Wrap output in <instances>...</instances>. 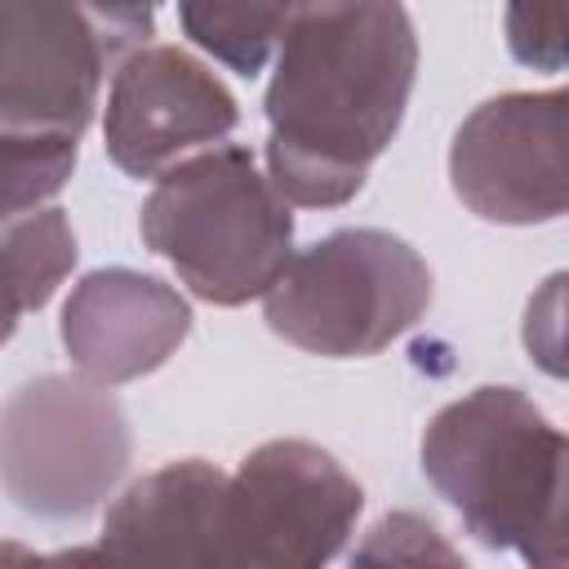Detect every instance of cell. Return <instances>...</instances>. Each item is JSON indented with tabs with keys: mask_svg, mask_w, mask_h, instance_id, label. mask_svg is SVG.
Segmentation results:
<instances>
[{
	"mask_svg": "<svg viewBox=\"0 0 569 569\" xmlns=\"http://www.w3.org/2000/svg\"><path fill=\"white\" fill-rule=\"evenodd\" d=\"M418 76L400 0H298L267 84V164L284 200L347 204L391 147Z\"/></svg>",
	"mask_w": 569,
	"mask_h": 569,
	"instance_id": "1",
	"label": "cell"
},
{
	"mask_svg": "<svg viewBox=\"0 0 569 569\" xmlns=\"http://www.w3.org/2000/svg\"><path fill=\"white\" fill-rule=\"evenodd\" d=\"M422 471L485 547L565 565V436L520 387H476L422 436Z\"/></svg>",
	"mask_w": 569,
	"mask_h": 569,
	"instance_id": "2",
	"label": "cell"
},
{
	"mask_svg": "<svg viewBox=\"0 0 569 569\" xmlns=\"http://www.w3.org/2000/svg\"><path fill=\"white\" fill-rule=\"evenodd\" d=\"M142 240L182 284L218 307L262 298L293 253V213L276 182L236 142L160 173L142 204Z\"/></svg>",
	"mask_w": 569,
	"mask_h": 569,
	"instance_id": "3",
	"label": "cell"
},
{
	"mask_svg": "<svg viewBox=\"0 0 569 569\" xmlns=\"http://www.w3.org/2000/svg\"><path fill=\"white\" fill-rule=\"evenodd\" d=\"M267 325L311 356H373L431 307V271L400 236L347 227L289 253L271 280Z\"/></svg>",
	"mask_w": 569,
	"mask_h": 569,
	"instance_id": "4",
	"label": "cell"
},
{
	"mask_svg": "<svg viewBox=\"0 0 569 569\" xmlns=\"http://www.w3.org/2000/svg\"><path fill=\"white\" fill-rule=\"evenodd\" d=\"M129 467V418L102 382L44 373L0 409V489L40 520L89 516Z\"/></svg>",
	"mask_w": 569,
	"mask_h": 569,
	"instance_id": "5",
	"label": "cell"
},
{
	"mask_svg": "<svg viewBox=\"0 0 569 569\" xmlns=\"http://www.w3.org/2000/svg\"><path fill=\"white\" fill-rule=\"evenodd\" d=\"M365 507L333 453L307 440H267L222 476L213 560L249 569H311L342 551Z\"/></svg>",
	"mask_w": 569,
	"mask_h": 569,
	"instance_id": "6",
	"label": "cell"
},
{
	"mask_svg": "<svg viewBox=\"0 0 569 569\" xmlns=\"http://www.w3.org/2000/svg\"><path fill=\"white\" fill-rule=\"evenodd\" d=\"M449 178L485 222H556L565 213V89L476 107L453 133Z\"/></svg>",
	"mask_w": 569,
	"mask_h": 569,
	"instance_id": "7",
	"label": "cell"
},
{
	"mask_svg": "<svg viewBox=\"0 0 569 569\" xmlns=\"http://www.w3.org/2000/svg\"><path fill=\"white\" fill-rule=\"evenodd\" d=\"M111 53L84 0H0V129L80 138Z\"/></svg>",
	"mask_w": 569,
	"mask_h": 569,
	"instance_id": "8",
	"label": "cell"
},
{
	"mask_svg": "<svg viewBox=\"0 0 569 569\" xmlns=\"http://www.w3.org/2000/svg\"><path fill=\"white\" fill-rule=\"evenodd\" d=\"M236 116L227 84L191 53L173 44H142L120 62L107 93V156L124 173L151 178L191 147L227 138Z\"/></svg>",
	"mask_w": 569,
	"mask_h": 569,
	"instance_id": "9",
	"label": "cell"
},
{
	"mask_svg": "<svg viewBox=\"0 0 569 569\" xmlns=\"http://www.w3.org/2000/svg\"><path fill=\"white\" fill-rule=\"evenodd\" d=\"M191 333L187 298L142 271H89L62 307V347L71 365L102 387L160 369Z\"/></svg>",
	"mask_w": 569,
	"mask_h": 569,
	"instance_id": "10",
	"label": "cell"
},
{
	"mask_svg": "<svg viewBox=\"0 0 569 569\" xmlns=\"http://www.w3.org/2000/svg\"><path fill=\"white\" fill-rule=\"evenodd\" d=\"M222 476L227 471L200 458H182L142 476L107 511L98 556L133 565H218L213 511Z\"/></svg>",
	"mask_w": 569,
	"mask_h": 569,
	"instance_id": "11",
	"label": "cell"
},
{
	"mask_svg": "<svg viewBox=\"0 0 569 569\" xmlns=\"http://www.w3.org/2000/svg\"><path fill=\"white\" fill-rule=\"evenodd\" d=\"M76 262V236L62 209H36L0 227V347L27 311H40Z\"/></svg>",
	"mask_w": 569,
	"mask_h": 569,
	"instance_id": "12",
	"label": "cell"
},
{
	"mask_svg": "<svg viewBox=\"0 0 569 569\" xmlns=\"http://www.w3.org/2000/svg\"><path fill=\"white\" fill-rule=\"evenodd\" d=\"M298 0H178L182 31L240 76H258Z\"/></svg>",
	"mask_w": 569,
	"mask_h": 569,
	"instance_id": "13",
	"label": "cell"
},
{
	"mask_svg": "<svg viewBox=\"0 0 569 569\" xmlns=\"http://www.w3.org/2000/svg\"><path fill=\"white\" fill-rule=\"evenodd\" d=\"M76 169V138L0 129V227L44 209Z\"/></svg>",
	"mask_w": 569,
	"mask_h": 569,
	"instance_id": "14",
	"label": "cell"
},
{
	"mask_svg": "<svg viewBox=\"0 0 569 569\" xmlns=\"http://www.w3.org/2000/svg\"><path fill=\"white\" fill-rule=\"evenodd\" d=\"M507 44L538 71L565 67V0H507Z\"/></svg>",
	"mask_w": 569,
	"mask_h": 569,
	"instance_id": "15",
	"label": "cell"
},
{
	"mask_svg": "<svg viewBox=\"0 0 569 569\" xmlns=\"http://www.w3.org/2000/svg\"><path fill=\"white\" fill-rule=\"evenodd\" d=\"M356 560H391V565H458V551L427 525L422 516L396 511L369 529V542L356 551Z\"/></svg>",
	"mask_w": 569,
	"mask_h": 569,
	"instance_id": "16",
	"label": "cell"
},
{
	"mask_svg": "<svg viewBox=\"0 0 569 569\" xmlns=\"http://www.w3.org/2000/svg\"><path fill=\"white\" fill-rule=\"evenodd\" d=\"M164 0H84V9L98 18V27L111 36L116 49L151 36V22H156V9Z\"/></svg>",
	"mask_w": 569,
	"mask_h": 569,
	"instance_id": "17",
	"label": "cell"
}]
</instances>
